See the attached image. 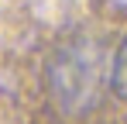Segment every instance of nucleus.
<instances>
[{"instance_id": "obj_1", "label": "nucleus", "mask_w": 127, "mask_h": 124, "mask_svg": "<svg viewBox=\"0 0 127 124\" xmlns=\"http://www.w3.org/2000/svg\"><path fill=\"white\" fill-rule=\"evenodd\" d=\"M48 79L62 107H83L100 90V55L89 45H62L48 65Z\"/></svg>"}, {"instance_id": "obj_2", "label": "nucleus", "mask_w": 127, "mask_h": 124, "mask_svg": "<svg viewBox=\"0 0 127 124\" xmlns=\"http://www.w3.org/2000/svg\"><path fill=\"white\" fill-rule=\"evenodd\" d=\"M110 86H113V93L127 103V35H124V41L117 45V55H113V65H110Z\"/></svg>"}]
</instances>
